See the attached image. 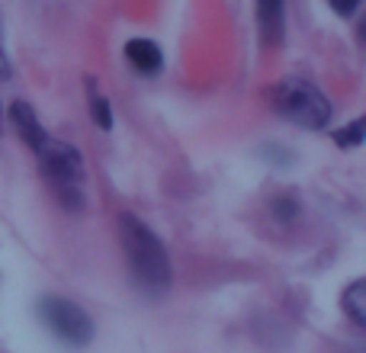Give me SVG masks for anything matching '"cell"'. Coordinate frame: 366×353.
<instances>
[{"instance_id": "1", "label": "cell", "mask_w": 366, "mask_h": 353, "mask_svg": "<svg viewBox=\"0 0 366 353\" xmlns=\"http://www.w3.org/2000/svg\"><path fill=\"white\" fill-rule=\"evenodd\" d=\"M119 238H122V251H126L135 283L145 292H152V296L164 292L171 286V257H167L164 244L158 241V234L142 219H135L132 212H122Z\"/></svg>"}, {"instance_id": "2", "label": "cell", "mask_w": 366, "mask_h": 353, "mask_svg": "<svg viewBox=\"0 0 366 353\" xmlns=\"http://www.w3.org/2000/svg\"><path fill=\"white\" fill-rule=\"evenodd\" d=\"M39 167L42 176L49 180V187L55 189V196L68 209H81L84 202V161L71 145L55 139H45L42 148H36Z\"/></svg>"}, {"instance_id": "3", "label": "cell", "mask_w": 366, "mask_h": 353, "mask_svg": "<svg viewBox=\"0 0 366 353\" xmlns=\"http://www.w3.org/2000/svg\"><path fill=\"white\" fill-rule=\"evenodd\" d=\"M277 113L283 119L296 122L302 129H322L331 119V103L315 84L302 81V77H286L273 94Z\"/></svg>"}, {"instance_id": "4", "label": "cell", "mask_w": 366, "mask_h": 353, "mask_svg": "<svg viewBox=\"0 0 366 353\" xmlns=\"http://www.w3.org/2000/svg\"><path fill=\"white\" fill-rule=\"evenodd\" d=\"M39 318L42 324L58 337L61 344L68 347H84V344L94 341V322L90 315L74 305L71 299H61V296H49L39 302Z\"/></svg>"}, {"instance_id": "5", "label": "cell", "mask_w": 366, "mask_h": 353, "mask_svg": "<svg viewBox=\"0 0 366 353\" xmlns=\"http://www.w3.org/2000/svg\"><path fill=\"white\" fill-rule=\"evenodd\" d=\"M286 26L283 0H257V29L267 45H280Z\"/></svg>"}, {"instance_id": "6", "label": "cell", "mask_w": 366, "mask_h": 353, "mask_svg": "<svg viewBox=\"0 0 366 353\" xmlns=\"http://www.w3.org/2000/svg\"><path fill=\"white\" fill-rule=\"evenodd\" d=\"M126 58L139 74H148V77L158 74L161 64H164V55H161V49L152 39H132V42H126Z\"/></svg>"}, {"instance_id": "7", "label": "cell", "mask_w": 366, "mask_h": 353, "mask_svg": "<svg viewBox=\"0 0 366 353\" xmlns=\"http://www.w3.org/2000/svg\"><path fill=\"white\" fill-rule=\"evenodd\" d=\"M10 119H13L16 132L23 135V141H26L29 148H42V145H45V139H49V135H45V129L39 126L36 113H32V109L26 106L23 100H16V103L10 106Z\"/></svg>"}, {"instance_id": "8", "label": "cell", "mask_w": 366, "mask_h": 353, "mask_svg": "<svg viewBox=\"0 0 366 353\" xmlns=\"http://www.w3.org/2000/svg\"><path fill=\"white\" fill-rule=\"evenodd\" d=\"M341 305H344V312H347V318L354 324H366V283L363 279H357V283H350L347 286V292L341 296Z\"/></svg>"}, {"instance_id": "9", "label": "cell", "mask_w": 366, "mask_h": 353, "mask_svg": "<svg viewBox=\"0 0 366 353\" xmlns=\"http://www.w3.org/2000/svg\"><path fill=\"white\" fill-rule=\"evenodd\" d=\"M90 109H94V122L100 129H113V109L100 94H90Z\"/></svg>"}, {"instance_id": "10", "label": "cell", "mask_w": 366, "mask_h": 353, "mask_svg": "<svg viewBox=\"0 0 366 353\" xmlns=\"http://www.w3.org/2000/svg\"><path fill=\"white\" fill-rule=\"evenodd\" d=\"M360 135H363V119H357V122H350V129L337 132L335 141H337V145H344V148H347V145H360V141H363Z\"/></svg>"}, {"instance_id": "11", "label": "cell", "mask_w": 366, "mask_h": 353, "mask_svg": "<svg viewBox=\"0 0 366 353\" xmlns=\"http://www.w3.org/2000/svg\"><path fill=\"white\" fill-rule=\"evenodd\" d=\"M331 6H335L337 13H341V16H350V13L357 10V6H360V0H328Z\"/></svg>"}, {"instance_id": "12", "label": "cell", "mask_w": 366, "mask_h": 353, "mask_svg": "<svg viewBox=\"0 0 366 353\" xmlns=\"http://www.w3.org/2000/svg\"><path fill=\"white\" fill-rule=\"evenodd\" d=\"M0 74H6V58H4V49H0Z\"/></svg>"}]
</instances>
